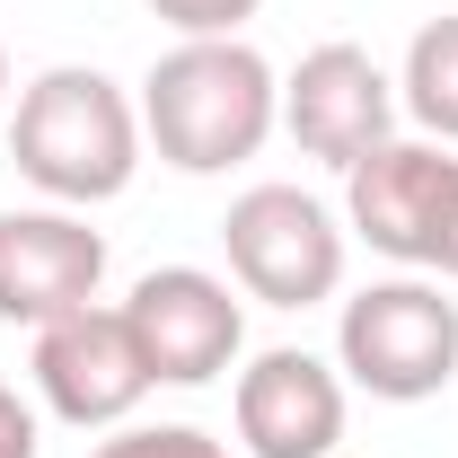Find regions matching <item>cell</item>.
Masks as SVG:
<instances>
[{"label":"cell","mask_w":458,"mask_h":458,"mask_svg":"<svg viewBox=\"0 0 458 458\" xmlns=\"http://www.w3.org/2000/svg\"><path fill=\"white\" fill-rule=\"evenodd\" d=\"M432 274L458 283V185H450V221H441V247H432Z\"/></svg>","instance_id":"cell-15"},{"label":"cell","mask_w":458,"mask_h":458,"mask_svg":"<svg viewBox=\"0 0 458 458\" xmlns=\"http://www.w3.org/2000/svg\"><path fill=\"white\" fill-rule=\"evenodd\" d=\"M123 318H132V344H141V361H150L159 388H203V379H221L229 361H238V344H247L238 291H229L221 274H203V265H159V274H141L132 300H123Z\"/></svg>","instance_id":"cell-6"},{"label":"cell","mask_w":458,"mask_h":458,"mask_svg":"<svg viewBox=\"0 0 458 458\" xmlns=\"http://www.w3.org/2000/svg\"><path fill=\"white\" fill-rule=\"evenodd\" d=\"M106 283V238L80 212H0V318L9 327H54L71 309H89Z\"/></svg>","instance_id":"cell-10"},{"label":"cell","mask_w":458,"mask_h":458,"mask_svg":"<svg viewBox=\"0 0 458 458\" xmlns=\"http://www.w3.org/2000/svg\"><path fill=\"white\" fill-rule=\"evenodd\" d=\"M45 450V432H36V405L18 397V388H0V458H36Z\"/></svg>","instance_id":"cell-14"},{"label":"cell","mask_w":458,"mask_h":458,"mask_svg":"<svg viewBox=\"0 0 458 458\" xmlns=\"http://www.w3.org/2000/svg\"><path fill=\"white\" fill-rule=\"evenodd\" d=\"M0 114H9V54H0Z\"/></svg>","instance_id":"cell-16"},{"label":"cell","mask_w":458,"mask_h":458,"mask_svg":"<svg viewBox=\"0 0 458 458\" xmlns=\"http://www.w3.org/2000/svg\"><path fill=\"white\" fill-rule=\"evenodd\" d=\"M247 458H335L344 441V370L318 361L309 344H274L238 370L229 388Z\"/></svg>","instance_id":"cell-9"},{"label":"cell","mask_w":458,"mask_h":458,"mask_svg":"<svg viewBox=\"0 0 458 458\" xmlns=\"http://www.w3.org/2000/svg\"><path fill=\"white\" fill-rule=\"evenodd\" d=\"M450 185H458V159L441 141H379L361 168H344V229L388 256V265H432L441 247V221H450Z\"/></svg>","instance_id":"cell-8"},{"label":"cell","mask_w":458,"mask_h":458,"mask_svg":"<svg viewBox=\"0 0 458 458\" xmlns=\"http://www.w3.org/2000/svg\"><path fill=\"white\" fill-rule=\"evenodd\" d=\"M141 141L176 176H229L247 168L274 123H283V80L247 36H176L141 80Z\"/></svg>","instance_id":"cell-1"},{"label":"cell","mask_w":458,"mask_h":458,"mask_svg":"<svg viewBox=\"0 0 458 458\" xmlns=\"http://www.w3.org/2000/svg\"><path fill=\"white\" fill-rule=\"evenodd\" d=\"M397 80L379 71V62L361 54V45H318V54H300V71L283 80V132L309 150V159H327V168H361L379 141H397Z\"/></svg>","instance_id":"cell-7"},{"label":"cell","mask_w":458,"mask_h":458,"mask_svg":"<svg viewBox=\"0 0 458 458\" xmlns=\"http://www.w3.org/2000/svg\"><path fill=\"white\" fill-rule=\"evenodd\" d=\"M229 283L265 309H318L344 291V221L300 185H247L221 221Z\"/></svg>","instance_id":"cell-4"},{"label":"cell","mask_w":458,"mask_h":458,"mask_svg":"<svg viewBox=\"0 0 458 458\" xmlns=\"http://www.w3.org/2000/svg\"><path fill=\"white\" fill-rule=\"evenodd\" d=\"M36 397L54 405L62 423H80V432H114V423H132V405L150 397L159 379H150V361H141V344H132V318H123V300H89V309H71L54 327H36Z\"/></svg>","instance_id":"cell-5"},{"label":"cell","mask_w":458,"mask_h":458,"mask_svg":"<svg viewBox=\"0 0 458 458\" xmlns=\"http://www.w3.org/2000/svg\"><path fill=\"white\" fill-rule=\"evenodd\" d=\"M150 9L168 18L176 36H238V27H247L265 0H150Z\"/></svg>","instance_id":"cell-13"},{"label":"cell","mask_w":458,"mask_h":458,"mask_svg":"<svg viewBox=\"0 0 458 458\" xmlns=\"http://www.w3.org/2000/svg\"><path fill=\"white\" fill-rule=\"evenodd\" d=\"M89 458H229V441H212L203 423H114V441Z\"/></svg>","instance_id":"cell-12"},{"label":"cell","mask_w":458,"mask_h":458,"mask_svg":"<svg viewBox=\"0 0 458 458\" xmlns=\"http://www.w3.org/2000/svg\"><path fill=\"white\" fill-rule=\"evenodd\" d=\"M335 370L379 405H423L458 379V300L423 274H388V283L352 291L335 318Z\"/></svg>","instance_id":"cell-3"},{"label":"cell","mask_w":458,"mask_h":458,"mask_svg":"<svg viewBox=\"0 0 458 458\" xmlns=\"http://www.w3.org/2000/svg\"><path fill=\"white\" fill-rule=\"evenodd\" d=\"M9 159L18 176L62 203V212H89V203H114L132 168H141V106L114 89L106 71L89 62H54L18 89L9 106Z\"/></svg>","instance_id":"cell-2"},{"label":"cell","mask_w":458,"mask_h":458,"mask_svg":"<svg viewBox=\"0 0 458 458\" xmlns=\"http://www.w3.org/2000/svg\"><path fill=\"white\" fill-rule=\"evenodd\" d=\"M397 106L450 150L458 141V9L450 18H423L414 45H405V71H397Z\"/></svg>","instance_id":"cell-11"}]
</instances>
